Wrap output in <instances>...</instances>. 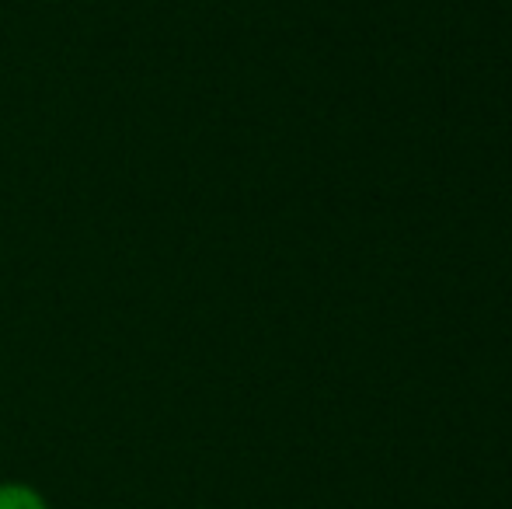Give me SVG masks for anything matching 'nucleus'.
Instances as JSON below:
<instances>
[{
	"mask_svg": "<svg viewBox=\"0 0 512 509\" xmlns=\"http://www.w3.org/2000/svg\"><path fill=\"white\" fill-rule=\"evenodd\" d=\"M0 509H49V499L28 482H0Z\"/></svg>",
	"mask_w": 512,
	"mask_h": 509,
	"instance_id": "1",
	"label": "nucleus"
}]
</instances>
